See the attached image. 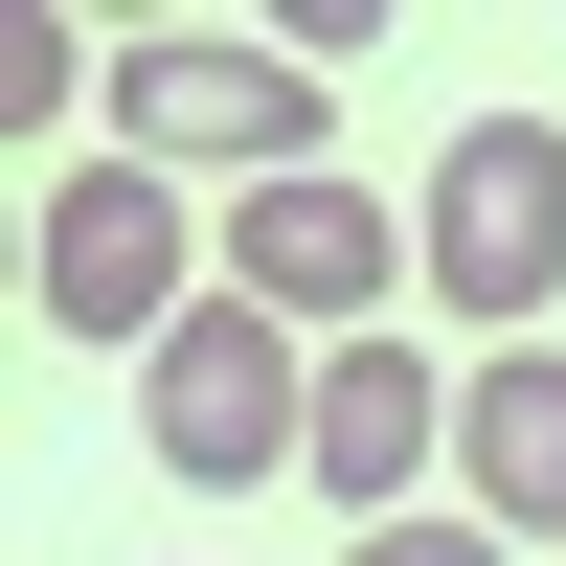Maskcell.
I'll use <instances>...</instances> for the list:
<instances>
[{
	"instance_id": "1",
	"label": "cell",
	"mask_w": 566,
	"mask_h": 566,
	"mask_svg": "<svg viewBox=\"0 0 566 566\" xmlns=\"http://www.w3.org/2000/svg\"><path fill=\"white\" fill-rule=\"evenodd\" d=\"M317 114H340V69L317 45H227V23H136L114 45V159L159 181H317Z\"/></svg>"
},
{
	"instance_id": "2",
	"label": "cell",
	"mask_w": 566,
	"mask_h": 566,
	"mask_svg": "<svg viewBox=\"0 0 566 566\" xmlns=\"http://www.w3.org/2000/svg\"><path fill=\"white\" fill-rule=\"evenodd\" d=\"M317 363L340 340H295V317H250V295H205L159 363H136V431H159V476L181 499H250V476H317Z\"/></svg>"
},
{
	"instance_id": "3",
	"label": "cell",
	"mask_w": 566,
	"mask_h": 566,
	"mask_svg": "<svg viewBox=\"0 0 566 566\" xmlns=\"http://www.w3.org/2000/svg\"><path fill=\"white\" fill-rule=\"evenodd\" d=\"M181 272H205V227H181V181H159V159H69V181L23 205V295H45V340L159 363L181 317H205Z\"/></svg>"
},
{
	"instance_id": "4",
	"label": "cell",
	"mask_w": 566,
	"mask_h": 566,
	"mask_svg": "<svg viewBox=\"0 0 566 566\" xmlns=\"http://www.w3.org/2000/svg\"><path fill=\"white\" fill-rule=\"evenodd\" d=\"M431 295L476 317V340H544V295H566V136L544 114H453V159H431Z\"/></svg>"
},
{
	"instance_id": "5",
	"label": "cell",
	"mask_w": 566,
	"mask_h": 566,
	"mask_svg": "<svg viewBox=\"0 0 566 566\" xmlns=\"http://www.w3.org/2000/svg\"><path fill=\"white\" fill-rule=\"evenodd\" d=\"M408 272H431V227H408V205H363V181H250V205H227V295H250V317H295V340H363Z\"/></svg>"
},
{
	"instance_id": "6",
	"label": "cell",
	"mask_w": 566,
	"mask_h": 566,
	"mask_svg": "<svg viewBox=\"0 0 566 566\" xmlns=\"http://www.w3.org/2000/svg\"><path fill=\"white\" fill-rule=\"evenodd\" d=\"M431 453H453V363H408V340L317 363V499L340 522H431Z\"/></svg>"
},
{
	"instance_id": "7",
	"label": "cell",
	"mask_w": 566,
	"mask_h": 566,
	"mask_svg": "<svg viewBox=\"0 0 566 566\" xmlns=\"http://www.w3.org/2000/svg\"><path fill=\"white\" fill-rule=\"evenodd\" d=\"M453 499H476L499 544H566V340L453 363Z\"/></svg>"
},
{
	"instance_id": "8",
	"label": "cell",
	"mask_w": 566,
	"mask_h": 566,
	"mask_svg": "<svg viewBox=\"0 0 566 566\" xmlns=\"http://www.w3.org/2000/svg\"><path fill=\"white\" fill-rule=\"evenodd\" d=\"M340 566H522V544H499V522H363Z\"/></svg>"
}]
</instances>
